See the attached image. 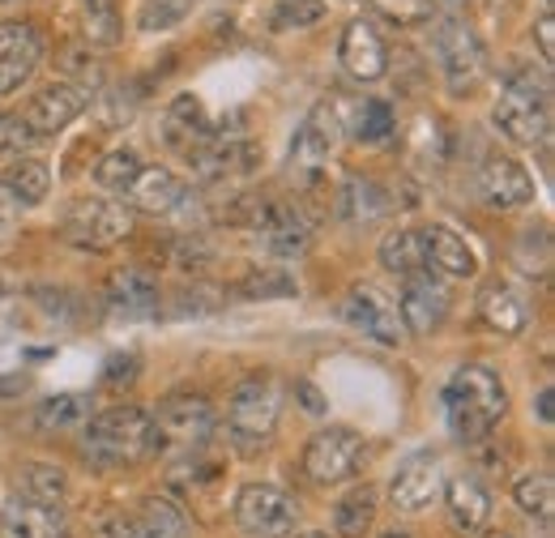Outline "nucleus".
I'll use <instances>...</instances> for the list:
<instances>
[{"instance_id":"nucleus-45","label":"nucleus","mask_w":555,"mask_h":538,"mask_svg":"<svg viewBox=\"0 0 555 538\" xmlns=\"http://www.w3.org/2000/svg\"><path fill=\"white\" fill-rule=\"evenodd\" d=\"M534 43H539V52H543V65H555V17L552 13H543V17L534 22Z\"/></svg>"},{"instance_id":"nucleus-50","label":"nucleus","mask_w":555,"mask_h":538,"mask_svg":"<svg viewBox=\"0 0 555 538\" xmlns=\"http://www.w3.org/2000/svg\"><path fill=\"white\" fill-rule=\"evenodd\" d=\"M380 538H411V535H406V530H385Z\"/></svg>"},{"instance_id":"nucleus-4","label":"nucleus","mask_w":555,"mask_h":538,"mask_svg":"<svg viewBox=\"0 0 555 538\" xmlns=\"http://www.w3.org/2000/svg\"><path fill=\"white\" fill-rule=\"evenodd\" d=\"M491 120L517 145H543L552 133V94H547V86L534 81L530 73H508Z\"/></svg>"},{"instance_id":"nucleus-46","label":"nucleus","mask_w":555,"mask_h":538,"mask_svg":"<svg viewBox=\"0 0 555 538\" xmlns=\"http://www.w3.org/2000/svg\"><path fill=\"white\" fill-rule=\"evenodd\" d=\"M295 394L304 398V406H308V414H325V398H321V394H317L312 385H299Z\"/></svg>"},{"instance_id":"nucleus-5","label":"nucleus","mask_w":555,"mask_h":538,"mask_svg":"<svg viewBox=\"0 0 555 538\" xmlns=\"http://www.w3.org/2000/svg\"><path fill=\"white\" fill-rule=\"evenodd\" d=\"M431 48H436V61H440V73H444V86L453 94H470L487 73V52L483 39L475 35L470 22L462 17H444L431 35Z\"/></svg>"},{"instance_id":"nucleus-10","label":"nucleus","mask_w":555,"mask_h":538,"mask_svg":"<svg viewBox=\"0 0 555 538\" xmlns=\"http://www.w3.org/2000/svg\"><path fill=\"white\" fill-rule=\"evenodd\" d=\"M359 462H363V436L354 427H325L304 449V474L321 487L347 483L359 471Z\"/></svg>"},{"instance_id":"nucleus-32","label":"nucleus","mask_w":555,"mask_h":538,"mask_svg":"<svg viewBox=\"0 0 555 538\" xmlns=\"http://www.w3.org/2000/svg\"><path fill=\"white\" fill-rule=\"evenodd\" d=\"M17 487H22V496H30V500H39V504H61L65 491H69L65 471H56V466H48V462H22Z\"/></svg>"},{"instance_id":"nucleus-18","label":"nucleus","mask_w":555,"mask_h":538,"mask_svg":"<svg viewBox=\"0 0 555 538\" xmlns=\"http://www.w3.org/2000/svg\"><path fill=\"white\" fill-rule=\"evenodd\" d=\"M43 56V43L35 35V26L26 22H0V99L13 94Z\"/></svg>"},{"instance_id":"nucleus-38","label":"nucleus","mask_w":555,"mask_h":538,"mask_svg":"<svg viewBox=\"0 0 555 538\" xmlns=\"http://www.w3.org/2000/svg\"><path fill=\"white\" fill-rule=\"evenodd\" d=\"M436 4L440 0H372V13L398 30H415V26H427L436 17Z\"/></svg>"},{"instance_id":"nucleus-19","label":"nucleus","mask_w":555,"mask_h":538,"mask_svg":"<svg viewBox=\"0 0 555 538\" xmlns=\"http://www.w3.org/2000/svg\"><path fill=\"white\" fill-rule=\"evenodd\" d=\"M0 538H65V517L56 504H39L17 491L0 509Z\"/></svg>"},{"instance_id":"nucleus-26","label":"nucleus","mask_w":555,"mask_h":538,"mask_svg":"<svg viewBox=\"0 0 555 538\" xmlns=\"http://www.w3.org/2000/svg\"><path fill=\"white\" fill-rule=\"evenodd\" d=\"M0 184L9 189L13 202L26 209V205L48 202V193H52V171H48L43 158H22V154H13V158L0 167Z\"/></svg>"},{"instance_id":"nucleus-6","label":"nucleus","mask_w":555,"mask_h":538,"mask_svg":"<svg viewBox=\"0 0 555 538\" xmlns=\"http://www.w3.org/2000/svg\"><path fill=\"white\" fill-rule=\"evenodd\" d=\"M338 137H343V112H338V103H317L308 116H304V125H299V133L291 141V176L304 184V189H312L317 180H321V171H325V163L334 158V150H338Z\"/></svg>"},{"instance_id":"nucleus-21","label":"nucleus","mask_w":555,"mask_h":538,"mask_svg":"<svg viewBox=\"0 0 555 538\" xmlns=\"http://www.w3.org/2000/svg\"><path fill=\"white\" fill-rule=\"evenodd\" d=\"M479 317H483L487 330H495V334L504 337H517L530 325V299L513 282H491L483 295H479Z\"/></svg>"},{"instance_id":"nucleus-14","label":"nucleus","mask_w":555,"mask_h":538,"mask_svg":"<svg viewBox=\"0 0 555 538\" xmlns=\"http://www.w3.org/2000/svg\"><path fill=\"white\" fill-rule=\"evenodd\" d=\"M86 103H90V90H81V86H73V81H52V86H43L30 103H26V125H30V133L35 137H52L61 133V129H69L73 120L86 112Z\"/></svg>"},{"instance_id":"nucleus-2","label":"nucleus","mask_w":555,"mask_h":538,"mask_svg":"<svg viewBox=\"0 0 555 538\" xmlns=\"http://www.w3.org/2000/svg\"><path fill=\"white\" fill-rule=\"evenodd\" d=\"M158 453V432L150 410L141 406H107L86 427V458L103 466H141Z\"/></svg>"},{"instance_id":"nucleus-12","label":"nucleus","mask_w":555,"mask_h":538,"mask_svg":"<svg viewBox=\"0 0 555 538\" xmlns=\"http://www.w3.org/2000/svg\"><path fill=\"white\" fill-rule=\"evenodd\" d=\"M343 308H347V321L363 337H372V342H380V346H402V342H406V325H402V317H398V304H393L380 286H367V282L350 286Z\"/></svg>"},{"instance_id":"nucleus-27","label":"nucleus","mask_w":555,"mask_h":538,"mask_svg":"<svg viewBox=\"0 0 555 538\" xmlns=\"http://www.w3.org/2000/svg\"><path fill=\"white\" fill-rule=\"evenodd\" d=\"M107 304L116 312H154L158 308V282L145 273V269H116L112 282H107Z\"/></svg>"},{"instance_id":"nucleus-15","label":"nucleus","mask_w":555,"mask_h":538,"mask_svg":"<svg viewBox=\"0 0 555 538\" xmlns=\"http://www.w3.org/2000/svg\"><path fill=\"white\" fill-rule=\"evenodd\" d=\"M479 193L491 209H521L534 202V176L513 154H487L479 171Z\"/></svg>"},{"instance_id":"nucleus-29","label":"nucleus","mask_w":555,"mask_h":538,"mask_svg":"<svg viewBox=\"0 0 555 538\" xmlns=\"http://www.w3.org/2000/svg\"><path fill=\"white\" fill-rule=\"evenodd\" d=\"M81 30H86V48H116L125 39L116 0H81Z\"/></svg>"},{"instance_id":"nucleus-55","label":"nucleus","mask_w":555,"mask_h":538,"mask_svg":"<svg viewBox=\"0 0 555 538\" xmlns=\"http://www.w3.org/2000/svg\"><path fill=\"white\" fill-rule=\"evenodd\" d=\"M543 4H555V0H543Z\"/></svg>"},{"instance_id":"nucleus-34","label":"nucleus","mask_w":555,"mask_h":538,"mask_svg":"<svg viewBox=\"0 0 555 538\" xmlns=\"http://www.w3.org/2000/svg\"><path fill=\"white\" fill-rule=\"evenodd\" d=\"M86 419H90V398L86 394H56V398H48L35 410V423L43 432H69Z\"/></svg>"},{"instance_id":"nucleus-37","label":"nucleus","mask_w":555,"mask_h":538,"mask_svg":"<svg viewBox=\"0 0 555 538\" xmlns=\"http://www.w3.org/2000/svg\"><path fill=\"white\" fill-rule=\"evenodd\" d=\"M193 9H197V0H145V4H141V13H138V30L141 35L176 30Z\"/></svg>"},{"instance_id":"nucleus-44","label":"nucleus","mask_w":555,"mask_h":538,"mask_svg":"<svg viewBox=\"0 0 555 538\" xmlns=\"http://www.w3.org/2000/svg\"><path fill=\"white\" fill-rule=\"evenodd\" d=\"M94 538H138V526H133V517H125V513H103V517L94 522Z\"/></svg>"},{"instance_id":"nucleus-24","label":"nucleus","mask_w":555,"mask_h":538,"mask_svg":"<svg viewBox=\"0 0 555 538\" xmlns=\"http://www.w3.org/2000/svg\"><path fill=\"white\" fill-rule=\"evenodd\" d=\"M209 129H214V125H209V112L197 94H176V99L167 103V112H163V141H167L171 150H180V154H189Z\"/></svg>"},{"instance_id":"nucleus-11","label":"nucleus","mask_w":555,"mask_h":538,"mask_svg":"<svg viewBox=\"0 0 555 538\" xmlns=\"http://www.w3.org/2000/svg\"><path fill=\"white\" fill-rule=\"evenodd\" d=\"M248 227H253V235L261 240V248L274 253V257H299V253H308L312 227H308V218H304L295 205L257 202L248 209Z\"/></svg>"},{"instance_id":"nucleus-30","label":"nucleus","mask_w":555,"mask_h":538,"mask_svg":"<svg viewBox=\"0 0 555 538\" xmlns=\"http://www.w3.org/2000/svg\"><path fill=\"white\" fill-rule=\"evenodd\" d=\"M380 266L389 269V273H398V278L427 269L423 235H418V231H389V235L380 240Z\"/></svg>"},{"instance_id":"nucleus-42","label":"nucleus","mask_w":555,"mask_h":538,"mask_svg":"<svg viewBox=\"0 0 555 538\" xmlns=\"http://www.w3.org/2000/svg\"><path fill=\"white\" fill-rule=\"evenodd\" d=\"M65 65H69V73H73V86H99L103 81V73H99V61L90 56V48H69L65 52Z\"/></svg>"},{"instance_id":"nucleus-43","label":"nucleus","mask_w":555,"mask_h":538,"mask_svg":"<svg viewBox=\"0 0 555 538\" xmlns=\"http://www.w3.org/2000/svg\"><path fill=\"white\" fill-rule=\"evenodd\" d=\"M141 372V359L138 355H112L107 359V368H103V376H107V385H133Z\"/></svg>"},{"instance_id":"nucleus-51","label":"nucleus","mask_w":555,"mask_h":538,"mask_svg":"<svg viewBox=\"0 0 555 538\" xmlns=\"http://www.w3.org/2000/svg\"><path fill=\"white\" fill-rule=\"evenodd\" d=\"M299 538H330V535H321V530H308V535H299Z\"/></svg>"},{"instance_id":"nucleus-9","label":"nucleus","mask_w":555,"mask_h":538,"mask_svg":"<svg viewBox=\"0 0 555 538\" xmlns=\"http://www.w3.org/2000/svg\"><path fill=\"white\" fill-rule=\"evenodd\" d=\"M150 419L158 432V449H202L206 436L214 432V406L193 389L167 394Z\"/></svg>"},{"instance_id":"nucleus-20","label":"nucleus","mask_w":555,"mask_h":538,"mask_svg":"<svg viewBox=\"0 0 555 538\" xmlns=\"http://www.w3.org/2000/svg\"><path fill=\"white\" fill-rule=\"evenodd\" d=\"M129 205L141 209V214H176L180 205L189 202V184L176 176V171H167V167H145L141 163L138 180L129 184Z\"/></svg>"},{"instance_id":"nucleus-8","label":"nucleus","mask_w":555,"mask_h":538,"mask_svg":"<svg viewBox=\"0 0 555 538\" xmlns=\"http://www.w3.org/2000/svg\"><path fill=\"white\" fill-rule=\"evenodd\" d=\"M299 522L295 496H286L274 483H248L235 496V526L248 538H291Z\"/></svg>"},{"instance_id":"nucleus-54","label":"nucleus","mask_w":555,"mask_h":538,"mask_svg":"<svg viewBox=\"0 0 555 538\" xmlns=\"http://www.w3.org/2000/svg\"><path fill=\"white\" fill-rule=\"evenodd\" d=\"M0 4H13V0H0Z\"/></svg>"},{"instance_id":"nucleus-13","label":"nucleus","mask_w":555,"mask_h":538,"mask_svg":"<svg viewBox=\"0 0 555 538\" xmlns=\"http://www.w3.org/2000/svg\"><path fill=\"white\" fill-rule=\"evenodd\" d=\"M398 317L406 325V334L427 337L431 330H440V321L449 317V291L440 278H431L427 269L406 273L402 278V295H398Z\"/></svg>"},{"instance_id":"nucleus-40","label":"nucleus","mask_w":555,"mask_h":538,"mask_svg":"<svg viewBox=\"0 0 555 538\" xmlns=\"http://www.w3.org/2000/svg\"><path fill=\"white\" fill-rule=\"evenodd\" d=\"M325 13H330L325 0H278L274 30H304V26H317Z\"/></svg>"},{"instance_id":"nucleus-28","label":"nucleus","mask_w":555,"mask_h":538,"mask_svg":"<svg viewBox=\"0 0 555 538\" xmlns=\"http://www.w3.org/2000/svg\"><path fill=\"white\" fill-rule=\"evenodd\" d=\"M138 538H189V517L180 504L163 500V496H150L141 504V513L133 517Z\"/></svg>"},{"instance_id":"nucleus-48","label":"nucleus","mask_w":555,"mask_h":538,"mask_svg":"<svg viewBox=\"0 0 555 538\" xmlns=\"http://www.w3.org/2000/svg\"><path fill=\"white\" fill-rule=\"evenodd\" d=\"M9 235H13V209L0 202V244H4Z\"/></svg>"},{"instance_id":"nucleus-25","label":"nucleus","mask_w":555,"mask_h":538,"mask_svg":"<svg viewBox=\"0 0 555 538\" xmlns=\"http://www.w3.org/2000/svg\"><path fill=\"white\" fill-rule=\"evenodd\" d=\"M338 214L347 218V222H376V218H385L389 209H393V197H389V189L385 184H376L372 176H347L343 180V189H338Z\"/></svg>"},{"instance_id":"nucleus-49","label":"nucleus","mask_w":555,"mask_h":538,"mask_svg":"<svg viewBox=\"0 0 555 538\" xmlns=\"http://www.w3.org/2000/svg\"><path fill=\"white\" fill-rule=\"evenodd\" d=\"M539 419H543V423H552V389H543V394H539Z\"/></svg>"},{"instance_id":"nucleus-33","label":"nucleus","mask_w":555,"mask_h":538,"mask_svg":"<svg viewBox=\"0 0 555 538\" xmlns=\"http://www.w3.org/2000/svg\"><path fill=\"white\" fill-rule=\"evenodd\" d=\"M393 129H398V116H393V107L385 99H367L354 112V125H350V133H354L359 145H385L393 137Z\"/></svg>"},{"instance_id":"nucleus-7","label":"nucleus","mask_w":555,"mask_h":538,"mask_svg":"<svg viewBox=\"0 0 555 538\" xmlns=\"http://www.w3.org/2000/svg\"><path fill=\"white\" fill-rule=\"evenodd\" d=\"M61 231L77 248L107 253L133 231V214H129V205H116L107 197H81L61 214Z\"/></svg>"},{"instance_id":"nucleus-52","label":"nucleus","mask_w":555,"mask_h":538,"mask_svg":"<svg viewBox=\"0 0 555 538\" xmlns=\"http://www.w3.org/2000/svg\"><path fill=\"white\" fill-rule=\"evenodd\" d=\"M491 538H513V535H491Z\"/></svg>"},{"instance_id":"nucleus-41","label":"nucleus","mask_w":555,"mask_h":538,"mask_svg":"<svg viewBox=\"0 0 555 538\" xmlns=\"http://www.w3.org/2000/svg\"><path fill=\"white\" fill-rule=\"evenodd\" d=\"M39 137L30 133V125L13 112H0V154H22L26 145H35Z\"/></svg>"},{"instance_id":"nucleus-16","label":"nucleus","mask_w":555,"mask_h":538,"mask_svg":"<svg viewBox=\"0 0 555 538\" xmlns=\"http://www.w3.org/2000/svg\"><path fill=\"white\" fill-rule=\"evenodd\" d=\"M440 496V458L431 449L411 453L393 478H389V500L398 513H423L431 500Z\"/></svg>"},{"instance_id":"nucleus-1","label":"nucleus","mask_w":555,"mask_h":538,"mask_svg":"<svg viewBox=\"0 0 555 538\" xmlns=\"http://www.w3.org/2000/svg\"><path fill=\"white\" fill-rule=\"evenodd\" d=\"M444 419H449V432L466 445H479L487 432L504 419L508 410V389L504 381L483 368V363H466L457 368L449 381H444Z\"/></svg>"},{"instance_id":"nucleus-36","label":"nucleus","mask_w":555,"mask_h":538,"mask_svg":"<svg viewBox=\"0 0 555 538\" xmlns=\"http://www.w3.org/2000/svg\"><path fill=\"white\" fill-rule=\"evenodd\" d=\"M141 171V158L133 150H112V154H103L99 158V167H94V184L103 189V193H129V184L138 180Z\"/></svg>"},{"instance_id":"nucleus-47","label":"nucleus","mask_w":555,"mask_h":538,"mask_svg":"<svg viewBox=\"0 0 555 538\" xmlns=\"http://www.w3.org/2000/svg\"><path fill=\"white\" fill-rule=\"evenodd\" d=\"M17 389H22V394L30 389V376H26V372H22V376H13V381H0V398H4V394H17Z\"/></svg>"},{"instance_id":"nucleus-23","label":"nucleus","mask_w":555,"mask_h":538,"mask_svg":"<svg viewBox=\"0 0 555 538\" xmlns=\"http://www.w3.org/2000/svg\"><path fill=\"white\" fill-rule=\"evenodd\" d=\"M444 504H449V522L462 530V535H479L487 522H491V496L479 478L470 474H457L444 483Z\"/></svg>"},{"instance_id":"nucleus-53","label":"nucleus","mask_w":555,"mask_h":538,"mask_svg":"<svg viewBox=\"0 0 555 538\" xmlns=\"http://www.w3.org/2000/svg\"><path fill=\"white\" fill-rule=\"evenodd\" d=\"M449 4H462V0H449Z\"/></svg>"},{"instance_id":"nucleus-35","label":"nucleus","mask_w":555,"mask_h":538,"mask_svg":"<svg viewBox=\"0 0 555 538\" xmlns=\"http://www.w3.org/2000/svg\"><path fill=\"white\" fill-rule=\"evenodd\" d=\"M513 500L526 517H539V522H552V509H555V487L547 474L530 471L521 478H513Z\"/></svg>"},{"instance_id":"nucleus-22","label":"nucleus","mask_w":555,"mask_h":538,"mask_svg":"<svg viewBox=\"0 0 555 538\" xmlns=\"http://www.w3.org/2000/svg\"><path fill=\"white\" fill-rule=\"evenodd\" d=\"M418 235H423V248H427V266H436L444 278H475V273H479L475 248H470L453 227L431 222V227L418 231Z\"/></svg>"},{"instance_id":"nucleus-3","label":"nucleus","mask_w":555,"mask_h":538,"mask_svg":"<svg viewBox=\"0 0 555 538\" xmlns=\"http://www.w3.org/2000/svg\"><path fill=\"white\" fill-rule=\"evenodd\" d=\"M278 414H282V389H278L274 376L253 372L235 385V394L227 402V432L240 445V453H257L270 445Z\"/></svg>"},{"instance_id":"nucleus-17","label":"nucleus","mask_w":555,"mask_h":538,"mask_svg":"<svg viewBox=\"0 0 555 538\" xmlns=\"http://www.w3.org/2000/svg\"><path fill=\"white\" fill-rule=\"evenodd\" d=\"M338 65L347 68V77H354V81H380L389 73V48H385V39L376 35L372 22L354 17L347 30H343Z\"/></svg>"},{"instance_id":"nucleus-31","label":"nucleus","mask_w":555,"mask_h":538,"mask_svg":"<svg viewBox=\"0 0 555 538\" xmlns=\"http://www.w3.org/2000/svg\"><path fill=\"white\" fill-rule=\"evenodd\" d=\"M376 522V491L372 487H354L334 504V526L343 538H363Z\"/></svg>"},{"instance_id":"nucleus-39","label":"nucleus","mask_w":555,"mask_h":538,"mask_svg":"<svg viewBox=\"0 0 555 538\" xmlns=\"http://www.w3.org/2000/svg\"><path fill=\"white\" fill-rule=\"evenodd\" d=\"M240 295H244V299L299 295V282H295L291 273H282V269H253V273H244V282H240Z\"/></svg>"}]
</instances>
